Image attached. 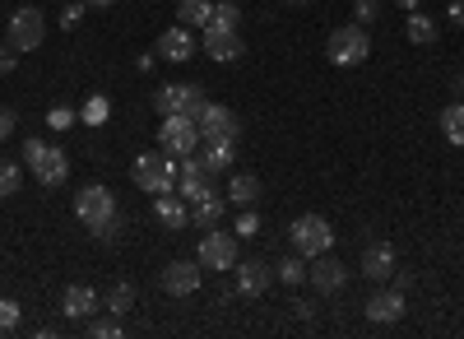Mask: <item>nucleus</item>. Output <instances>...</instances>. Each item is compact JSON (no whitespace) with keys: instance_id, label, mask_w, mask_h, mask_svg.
<instances>
[{"instance_id":"25","label":"nucleus","mask_w":464,"mask_h":339,"mask_svg":"<svg viewBox=\"0 0 464 339\" xmlns=\"http://www.w3.org/2000/svg\"><path fill=\"white\" fill-rule=\"evenodd\" d=\"M102 307H107V316H126V312L135 307V288H130L126 279L107 284V293H102Z\"/></svg>"},{"instance_id":"13","label":"nucleus","mask_w":464,"mask_h":339,"mask_svg":"<svg viewBox=\"0 0 464 339\" xmlns=\"http://www.w3.org/2000/svg\"><path fill=\"white\" fill-rule=\"evenodd\" d=\"M404 316V288H376L367 297V321L376 325H395Z\"/></svg>"},{"instance_id":"40","label":"nucleus","mask_w":464,"mask_h":339,"mask_svg":"<svg viewBox=\"0 0 464 339\" xmlns=\"http://www.w3.org/2000/svg\"><path fill=\"white\" fill-rule=\"evenodd\" d=\"M353 15L367 24V19H376V0H358V5H353Z\"/></svg>"},{"instance_id":"15","label":"nucleus","mask_w":464,"mask_h":339,"mask_svg":"<svg viewBox=\"0 0 464 339\" xmlns=\"http://www.w3.org/2000/svg\"><path fill=\"white\" fill-rule=\"evenodd\" d=\"M153 218H159L168 233H181L186 223H190V205L177 191H163V196H153Z\"/></svg>"},{"instance_id":"38","label":"nucleus","mask_w":464,"mask_h":339,"mask_svg":"<svg viewBox=\"0 0 464 339\" xmlns=\"http://www.w3.org/2000/svg\"><path fill=\"white\" fill-rule=\"evenodd\" d=\"M14 126H19V121H14V111H10L5 102H0V140H10V135H14Z\"/></svg>"},{"instance_id":"11","label":"nucleus","mask_w":464,"mask_h":339,"mask_svg":"<svg viewBox=\"0 0 464 339\" xmlns=\"http://www.w3.org/2000/svg\"><path fill=\"white\" fill-rule=\"evenodd\" d=\"M196 126H200V140H237V117H232V107H223V102H205Z\"/></svg>"},{"instance_id":"32","label":"nucleus","mask_w":464,"mask_h":339,"mask_svg":"<svg viewBox=\"0 0 464 339\" xmlns=\"http://www.w3.org/2000/svg\"><path fill=\"white\" fill-rule=\"evenodd\" d=\"M19 177H24V172H19L14 163H5V159H0V200L19 191Z\"/></svg>"},{"instance_id":"17","label":"nucleus","mask_w":464,"mask_h":339,"mask_svg":"<svg viewBox=\"0 0 464 339\" xmlns=\"http://www.w3.org/2000/svg\"><path fill=\"white\" fill-rule=\"evenodd\" d=\"M159 56H163V61H172V65H181V61L196 56V37H190V28H186V24H177V28H168V33L159 37Z\"/></svg>"},{"instance_id":"2","label":"nucleus","mask_w":464,"mask_h":339,"mask_svg":"<svg viewBox=\"0 0 464 339\" xmlns=\"http://www.w3.org/2000/svg\"><path fill=\"white\" fill-rule=\"evenodd\" d=\"M288 242H293V251H297L302 260H316V256H325V251L334 247V228H330L321 214H302V218H293Z\"/></svg>"},{"instance_id":"8","label":"nucleus","mask_w":464,"mask_h":339,"mask_svg":"<svg viewBox=\"0 0 464 339\" xmlns=\"http://www.w3.org/2000/svg\"><path fill=\"white\" fill-rule=\"evenodd\" d=\"M74 214H80L84 228H98V223H107L116 214V196L107 191L102 181H93V186H84V191L74 196Z\"/></svg>"},{"instance_id":"4","label":"nucleus","mask_w":464,"mask_h":339,"mask_svg":"<svg viewBox=\"0 0 464 339\" xmlns=\"http://www.w3.org/2000/svg\"><path fill=\"white\" fill-rule=\"evenodd\" d=\"M205 89L200 84H163L159 93H153V107H159V117H177V111H186V117H200L205 111Z\"/></svg>"},{"instance_id":"24","label":"nucleus","mask_w":464,"mask_h":339,"mask_svg":"<svg viewBox=\"0 0 464 339\" xmlns=\"http://www.w3.org/2000/svg\"><path fill=\"white\" fill-rule=\"evenodd\" d=\"M404 33H409V43H413V47H432V43H437V19H432V15H422V10H409Z\"/></svg>"},{"instance_id":"7","label":"nucleus","mask_w":464,"mask_h":339,"mask_svg":"<svg viewBox=\"0 0 464 339\" xmlns=\"http://www.w3.org/2000/svg\"><path fill=\"white\" fill-rule=\"evenodd\" d=\"M209 191H214V186H209V168H205V159L196 154V149H190V154H181V168H177V196L186 205H196Z\"/></svg>"},{"instance_id":"26","label":"nucleus","mask_w":464,"mask_h":339,"mask_svg":"<svg viewBox=\"0 0 464 339\" xmlns=\"http://www.w3.org/2000/svg\"><path fill=\"white\" fill-rule=\"evenodd\" d=\"M237 24H242V10L232 5V0H223V5H214V15H209V33H237Z\"/></svg>"},{"instance_id":"33","label":"nucleus","mask_w":464,"mask_h":339,"mask_svg":"<svg viewBox=\"0 0 464 339\" xmlns=\"http://www.w3.org/2000/svg\"><path fill=\"white\" fill-rule=\"evenodd\" d=\"M19 303H14V297H0V334H5V330H14L19 325Z\"/></svg>"},{"instance_id":"28","label":"nucleus","mask_w":464,"mask_h":339,"mask_svg":"<svg viewBox=\"0 0 464 339\" xmlns=\"http://www.w3.org/2000/svg\"><path fill=\"white\" fill-rule=\"evenodd\" d=\"M441 131H446L450 144H464V102H450L441 111Z\"/></svg>"},{"instance_id":"35","label":"nucleus","mask_w":464,"mask_h":339,"mask_svg":"<svg viewBox=\"0 0 464 339\" xmlns=\"http://www.w3.org/2000/svg\"><path fill=\"white\" fill-rule=\"evenodd\" d=\"M89 334L93 339H116L121 334V321H89Z\"/></svg>"},{"instance_id":"36","label":"nucleus","mask_w":464,"mask_h":339,"mask_svg":"<svg viewBox=\"0 0 464 339\" xmlns=\"http://www.w3.org/2000/svg\"><path fill=\"white\" fill-rule=\"evenodd\" d=\"M47 121H52V131H70V126H74V111H70V107H52Z\"/></svg>"},{"instance_id":"20","label":"nucleus","mask_w":464,"mask_h":339,"mask_svg":"<svg viewBox=\"0 0 464 339\" xmlns=\"http://www.w3.org/2000/svg\"><path fill=\"white\" fill-rule=\"evenodd\" d=\"M306 279L316 284V293H339L348 275H343V266H339V260L325 251V256H316V266H312V275H306Z\"/></svg>"},{"instance_id":"43","label":"nucleus","mask_w":464,"mask_h":339,"mask_svg":"<svg viewBox=\"0 0 464 339\" xmlns=\"http://www.w3.org/2000/svg\"><path fill=\"white\" fill-rule=\"evenodd\" d=\"M293 316H297V321H312V316H316V307H312V303H297V307H293Z\"/></svg>"},{"instance_id":"18","label":"nucleus","mask_w":464,"mask_h":339,"mask_svg":"<svg viewBox=\"0 0 464 339\" xmlns=\"http://www.w3.org/2000/svg\"><path fill=\"white\" fill-rule=\"evenodd\" d=\"M33 177L43 181V186H61V181L70 177V159H65V149L47 144V149H43V159L33 163Z\"/></svg>"},{"instance_id":"10","label":"nucleus","mask_w":464,"mask_h":339,"mask_svg":"<svg viewBox=\"0 0 464 339\" xmlns=\"http://www.w3.org/2000/svg\"><path fill=\"white\" fill-rule=\"evenodd\" d=\"M159 288L172 297H190L200 288V260H168L159 270Z\"/></svg>"},{"instance_id":"16","label":"nucleus","mask_w":464,"mask_h":339,"mask_svg":"<svg viewBox=\"0 0 464 339\" xmlns=\"http://www.w3.org/2000/svg\"><path fill=\"white\" fill-rule=\"evenodd\" d=\"M232 279H237L242 297H260L269 288V266L265 260H237V266H232Z\"/></svg>"},{"instance_id":"39","label":"nucleus","mask_w":464,"mask_h":339,"mask_svg":"<svg viewBox=\"0 0 464 339\" xmlns=\"http://www.w3.org/2000/svg\"><path fill=\"white\" fill-rule=\"evenodd\" d=\"M80 19H84V5H70V10H61V28H80Z\"/></svg>"},{"instance_id":"29","label":"nucleus","mask_w":464,"mask_h":339,"mask_svg":"<svg viewBox=\"0 0 464 339\" xmlns=\"http://www.w3.org/2000/svg\"><path fill=\"white\" fill-rule=\"evenodd\" d=\"M275 279H279V284H288V288H297V284L306 279V266H302V256H297V251H293L288 260H279V270H275Z\"/></svg>"},{"instance_id":"21","label":"nucleus","mask_w":464,"mask_h":339,"mask_svg":"<svg viewBox=\"0 0 464 339\" xmlns=\"http://www.w3.org/2000/svg\"><path fill=\"white\" fill-rule=\"evenodd\" d=\"M223 214H227V200H223L218 191H209L205 200H196V205H190V223H196V228H218V223H223Z\"/></svg>"},{"instance_id":"1","label":"nucleus","mask_w":464,"mask_h":339,"mask_svg":"<svg viewBox=\"0 0 464 339\" xmlns=\"http://www.w3.org/2000/svg\"><path fill=\"white\" fill-rule=\"evenodd\" d=\"M177 168H181V159L163 149V154H140L135 168H130V177H135L140 191L163 196V191H177Z\"/></svg>"},{"instance_id":"37","label":"nucleus","mask_w":464,"mask_h":339,"mask_svg":"<svg viewBox=\"0 0 464 339\" xmlns=\"http://www.w3.org/2000/svg\"><path fill=\"white\" fill-rule=\"evenodd\" d=\"M43 149H47V140H24V163L33 168L37 159H43Z\"/></svg>"},{"instance_id":"41","label":"nucleus","mask_w":464,"mask_h":339,"mask_svg":"<svg viewBox=\"0 0 464 339\" xmlns=\"http://www.w3.org/2000/svg\"><path fill=\"white\" fill-rule=\"evenodd\" d=\"M446 19H455V28H464V0H450V10H446Z\"/></svg>"},{"instance_id":"6","label":"nucleus","mask_w":464,"mask_h":339,"mask_svg":"<svg viewBox=\"0 0 464 339\" xmlns=\"http://www.w3.org/2000/svg\"><path fill=\"white\" fill-rule=\"evenodd\" d=\"M196 260H200V270H232L237 266V233L205 228V242H200Z\"/></svg>"},{"instance_id":"12","label":"nucleus","mask_w":464,"mask_h":339,"mask_svg":"<svg viewBox=\"0 0 464 339\" xmlns=\"http://www.w3.org/2000/svg\"><path fill=\"white\" fill-rule=\"evenodd\" d=\"M98 307H102V293H93L89 284H70L61 293V312L70 321H89V316H98Z\"/></svg>"},{"instance_id":"27","label":"nucleus","mask_w":464,"mask_h":339,"mask_svg":"<svg viewBox=\"0 0 464 339\" xmlns=\"http://www.w3.org/2000/svg\"><path fill=\"white\" fill-rule=\"evenodd\" d=\"M209 15H214V5H209V0H181V5H177V19L190 28V24H196V28H205L209 24Z\"/></svg>"},{"instance_id":"30","label":"nucleus","mask_w":464,"mask_h":339,"mask_svg":"<svg viewBox=\"0 0 464 339\" xmlns=\"http://www.w3.org/2000/svg\"><path fill=\"white\" fill-rule=\"evenodd\" d=\"M121 228H126V214L116 209V214H111L107 223H98V228H89V233H93L98 242H116V237H121Z\"/></svg>"},{"instance_id":"44","label":"nucleus","mask_w":464,"mask_h":339,"mask_svg":"<svg viewBox=\"0 0 464 339\" xmlns=\"http://www.w3.org/2000/svg\"><path fill=\"white\" fill-rule=\"evenodd\" d=\"M80 5H84V10H111L116 0H80Z\"/></svg>"},{"instance_id":"3","label":"nucleus","mask_w":464,"mask_h":339,"mask_svg":"<svg viewBox=\"0 0 464 339\" xmlns=\"http://www.w3.org/2000/svg\"><path fill=\"white\" fill-rule=\"evenodd\" d=\"M325 56H330L334 65H362V61L372 56V37H367V28H362V24H343V28H334V33H330V43H325Z\"/></svg>"},{"instance_id":"19","label":"nucleus","mask_w":464,"mask_h":339,"mask_svg":"<svg viewBox=\"0 0 464 339\" xmlns=\"http://www.w3.org/2000/svg\"><path fill=\"white\" fill-rule=\"evenodd\" d=\"M205 56L227 65V61H242L246 47H242V37H237V33H209V28H205Z\"/></svg>"},{"instance_id":"9","label":"nucleus","mask_w":464,"mask_h":339,"mask_svg":"<svg viewBox=\"0 0 464 339\" xmlns=\"http://www.w3.org/2000/svg\"><path fill=\"white\" fill-rule=\"evenodd\" d=\"M159 144L168 149V154H190V149L200 144V126H196V117H186V111H177V117H163V126H159Z\"/></svg>"},{"instance_id":"14","label":"nucleus","mask_w":464,"mask_h":339,"mask_svg":"<svg viewBox=\"0 0 464 339\" xmlns=\"http://www.w3.org/2000/svg\"><path fill=\"white\" fill-rule=\"evenodd\" d=\"M395 270H400V260H395V247H391V242H372V247L362 251V275H367V279L385 284V279H395Z\"/></svg>"},{"instance_id":"23","label":"nucleus","mask_w":464,"mask_h":339,"mask_svg":"<svg viewBox=\"0 0 464 339\" xmlns=\"http://www.w3.org/2000/svg\"><path fill=\"white\" fill-rule=\"evenodd\" d=\"M205 144V168H209V177L214 172H232V159H237V144H232V140H200Z\"/></svg>"},{"instance_id":"45","label":"nucleus","mask_w":464,"mask_h":339,"mask_svg":"<svg viewBox=\"0 0 464 339\" xmlns=\"http://www.w3.org/2000/svg\"><path fill=\"white\" fill-rule=\"evenodd\" d=\"M400 5H404V10H418V0H400Z\"/></svg>"},{"instance_id":"34","label":"nucleus","mask_w":464,"mask_h":339,"mask_svg":"<svg viewBox=\"0 0 464 339\" xmlns=\"http://www.w3.org/2000/svg\"><path fill=\"white\" fill-rule=\"evenodd\" d=\"M107 111H111L107 98H89V102H84V126H102V121H107Z\"/></svg>"},{"instance_id":"31","label":"nucleus","mask_w":464,"mask_h":339,"mask_svg":"<svg viewBox=\"0 0 464 339\" xmlns=\"http://www.w3.org/2000/svg\"><path fill=\"white\" fill-rule=\"evenodd\" d=\"M232 233H237V237H256V233H260V214L246 205V209L237 214V223H232Z\"/></svg>"},{"instance_id":"42","label":"nucleus","mask_w":464,"mask_h":339,"mask_svg":"<svg viewBox=\"0 0 464 339\" xmlns=\"http://www.w3.org/2000/svg\"><path fill=\"white\" fill-rule=\"evenodd\" d=\"M10 52H14V47H0V74L14 70V61H19V56H10Z\"/></svg>"},{"instance_id":"5","label":"nucleus","mask_w":464,"mask_h":339,"mask_svg":"<svg viewBox=\"0 0 464 339\" xmlns=\"http://www.w3.org/2000/svg\"><path fill=\"white\" fill-rule=\"evenodd\" d=\"M5 33H10V47H14V52H37V47H43V37H47V15L33 10V5H24V10L10 15Z\"/></svg>"},{"instance_id":"22","label":"nucleus","mask_w":464,"mask_h":339,"mask_svg":"<svg viewBox=\"0 0 464 339\" xmlns=\"http://www.w3.org/2000/svg\"><path fill=\"white\" fill-rule=\"evenodd\" d=\"M260 177L256 172H232V181H227V205H256L260 200Z\"/></svg>"}]
</instances>
